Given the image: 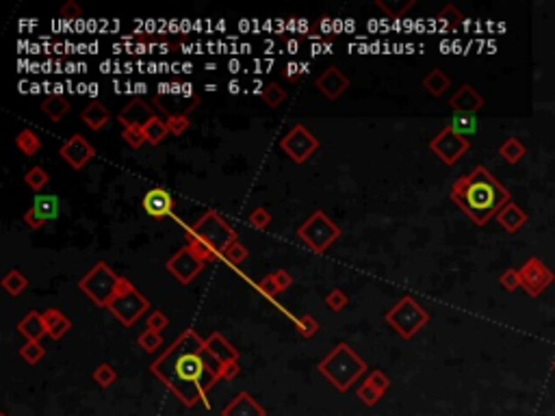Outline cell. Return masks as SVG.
<instances>
[{"mask_svg": "<svg viewBox=\"0 0 555 416\" xmlns=\"http://www.w3.org/2000/svg\"><path fill=\"white\" fill-rule=\"evenodd\" d=\"M150 373L185 408L204 403L208 390L222 382L220 364L206 353V339L187 328L178 339L150 364Z\"/></svg>", "mask_w": 555, "mask_h": 416, "instance_id": "cell-1", "label": "cell"}, {"mask_svg": "<svg viewBox=\"0 0 555 416\" xmlns=\"http://www.w3.org/2000/svg\"><path fill=\"white\" fill-rule=\"evenodd\" d=\"M449 197L475 226H486L508 202H512L510 191L484 165L460 176L451 185Z\"/></svg>", "mask_w": 555, "mask_h": 416, "instance_id": "cell-2", "label": "cell"}, {"mask_svg": "<svg viewBox=\"0 0 555 416\" xmlns=\"http://www.w3.org/2000/svg\"><path fill=\"white\" fill-rule=\"evenodd\" d=\"M187 245L200 256L204 263H215L236 239L234 228L217 210H206L187 232Z\"/></svg>", "mask_w": 555, "mask_h": 416, "instance_id": "cell-3", "label": "cell"}, {"mask_svg": "<svg viewBox=\"0 0 555 416\" xmlns=\"http://www.w3.org/2000/svg\"><path fill=\"white\" fill-rule=\"evenodd\" d=\"M367 369L369 364L347 343H339L319 364H317V371H319L339 392H347L363 378Z\"/></svg>", "mask_w": 555, "mask_h": 416, "instance_id": "cell-4", "label": "cell"}, {"mask_svg": "<svg viewBox=\"0 0 555 416\" xmlns=\"http://www.w3.org/2000/svg\"><path fill=\"white\" fill-rule=\"evenodd\" d=\"M107 310L124 328H132L144 316V312L150 310V302H148V297L142 291H139L130 280L122 277L120 288H117V293H115V297L111 300V304L107 306Z\"/></svg>", "mask_w": 555, "mask_h": 416, "instance_id": "cell-5", "label": "cell"}, {"mask_svg": "<svg viewBox=\"0 0 555 416\" xmlns=\"http://www.w3.org/2000/svg\"><path fill=\"white\" fill-rule=\"evenodd\" d=\"M120 282H122V277L107 263H96L81 280H78V288H81L98 308H107L115 297L117 288H120Z\"/></svg>", "mask_w": 555, "mask_h": 416, "instance_id": "cell-6", "label": "cell"}, {"mask_svg": "<svg viewBox=\"0 0 555 416\" xmlns=\"http://www.w3.org/2000/svg\"><path fill=\"white\" fill-rule=\"evenodd\" d=\"M384 319L404 341H410L412 336H416L429 323V312L421 304H416V300H412L410 295H404L402 300L386 312Z\"/></svg>", "mask_w": 555, "mask_h": 416, "instance_id": "cell-7", "label": "cell"}, {"mask_svg": "<svg viewBox=\"0 0 555 416\" xmlns=\"http://www.w3.org/2000/svg\"><path fill=\"white\" fill-rule=\"evenodd\" d=\"M297 236L314 254H324L330 245L341 239V228L336 226L324 210H314L308 219L297 228Z\"/></svg>", "mask_w": 555, "mask_h": 416, "instance_id": "cell-8", "label": "cell"}, {"mask_svg": "<svg viewBox=\"0 0 555 416\" xmlns=\"http://www.w3.org/2000/svg\"><path fill=\"white\" fill-rule=\"evenodd\" d=\"M429 150L434 152V156H439L445 165L451 167L471 150V141H469V137L455 132L451 126H445L429 141Z\"/></svg>", "mask_w": 555, "mask_h": 416, "instance_id": "cell-9", "label": "cell"}, {"mask_svg": "<svg viewBox=\"0 0 555 416\" xmlns=\"http://www.w3.org/2000/svg\"><path fill=\"white\" fill-rule=\"evenodd\" d=\"M282 152L291 158L293 163L302 165L308 158L319 150V139H317L306 126L295 124L282 139H280Z\"/></svg>", "mask_w": 555, "mask_h": 416, "instance_id": "cell-10", "label": "cell"}, {"mask_svg": "<svg viewBox=\"0 0 555 416\" xmlns=\"http://www.w3.org/2000/svg\"><path fill=\"white\" fill-rule=\"evenodd\" d=\"M519 273H521V288L529 297H540L555 282L553 269L545 265L540 256H529V261L523 263Z\"/></svg>", "mask_w": 555, "mask_h": 416, "instance_id": "cell-11", "label": "cell"}, {"mask_svg": "<svg viewBox=\"0 0 555 416\" xmlns=\"http://www.w3.org/2000/svg\"><path fill=\"white\" fill-rule=\"evenodd\" d=\"M204 261L200 259V256H197L189 245H183L181 249H178L172 259L165 263V269L176 277L178 282L181 284H191L193 280L197 275L202 273V269H204Z\"/></svg>", "mask_w": 555, "mask_h": 416, "instance_id": "cell-12", "label": "cell"}, {"mask_svg": "<svg viewBox=\"0 0 555 416\" xmlns=\"http://www.w3.org/2000/svg\"><path fill=\"white\" fill-rule=\"evenodd\" d=\"M59 156H61L72 169L78 171V169H83L89 161H93V158H96V148L87 141L81 132H76V134H72L68 139L61 148H59Z\"/></svg>", "mask_w": 555, "mask_h": 416, "instance_id": "cell-13", "label": "cell"}, {"mask_svg": "<svg viewBox=\"0 0 555 416\" xmlns=\"http://www.w3.org/2000/svg\"><path fill=\"white\" fill-rule=\"evenodd\" d=\"M349 78L336 68V66H330L326 68L319 76H317L314 81V87L319 89L328 100H339V98L349 89Z\"/></svg>", "mask_w": 555, "mask_h": 416, "instance_id": "cell-14", "label": "cell"}, {"mask_svg": "<svg viewBox=\"0 0 555 416\" xmlns=\"http://www.w3.org/2000/svg\"><path fill=\"white\" fill-rule=\"evenodd\" d=\"M390 388V378L382 371H371L369 378L358 386V399L367 406V408H373L378 403L386 390Z\"/></svg>", "mask_w": 555, "mask_h": 416, "instance_id": "cell-15", "label": "cell"}, {"mask_svg": "<svg viewBox=\"0 0 555 416\" xmlns=\"http://www.w3.org/2000/svg\"><path fill=\"white\" fill-rule=\"evenodd\" d=\"M156 113L152 111V107L142 100V98H135L130 100L122 111L117 115V122H120L124 128H144Z\"/></svg>", "mask_w": 555, "mask_h": 416, "instance_id": "cell-16", "label": "cell"}, {"mask_svg": "<svg viewBox=\"0 0 555 416\" xmlns=\"http://www.w3.org/2000/svg\"><path fill=\"white\" fill-rule=\"evenodd\" d=\"M142 206L144 210L154 217V219H163V217H169L174 215V197L167 189H161V187H156V189H150L146 195H144V200H142Z\"/></svg>", "mask_w": 555, "mask_h": 416, "instance_id": "cell-17", "label": "cell"}, {"mask_svg": "<svg viewBox=\"0 0 555 416\" xmlns=\"http://www.w3.org/2000/svg\"><path fill=\"white\" fill-rule=\"evenodd\" d=\"M484 95L475 89L473 85H462L458 91H455L451 98H449V107L455 111V113H462V115H475L478 111L484 109Z\"/></svg>", "mask_w": 555, "mask_h": 416, "instance_id": "cell-18", "label": "cell"}, {"mask_svg": "<svg viewBox=\"0 0 555 416\" xmlns=\"http://www.w3.org/2000/svg\"><path fill=\"white\" fill-rule=\"evenodd\" d=\"M206 353L217 362V364H226V362H239V349L232 347L230 341H226V336L220 332H213L206 339Z\"/></svg>", "mask_w": 555, "mask_h": 416, "instance_id": "cell-19", "label": "cell"}, {"mask_svg": "<svg viewBox=\"0 0 555 416\" xmlns=\"http://www.w3.org/2000/svg\"><path fill=\"white\" fill-rule=\"evenodd\" d=\"M222 416H267V410L243 390L222 410Z\"/></svg>", "mask_w": 555, "mask_h": 416, "instance_id": "cell-20", "label": "cell"}, {"mask_svg": "<svg viewBox=\"0 0 555 416\" xmlns=\"http://www.w3.org/2000/svg\"><path fill=\"white\" fill-rule=\"evenodd\" d=\"M494 219H497V224L508 232V234H517V232H521L523 230V226L529 222V215L517 204V202H508L499 213H497V217H494Z\"/></svg>", "mask_w": 555, "mask_h": 416, "instance_id": "cell-21", "label": "cell"}, {"mask_svg": "<svg viewBox=\"0 0 555 416\" xmlns=\"http://www.w3.org/2000/svg\"><path fill=\"white\" fill-rule=\"evenodd\" d=\"M17 332L22 334L26 341H31V343H39V341L44 339V336H48V330H46L42 312H37V310L26 312L24 319H20V323H17Z\"/></svg>", "mask_w": 555, "mask_h": 416, "instance_id": "cell-22", "label": "cell"}, {"mask_svg": "<svg viewBox=\"0 0 555 416\" xmlns=\"http://www.w3.org/2000/svg\"><path fill=\"white\" fill-rule=\"evenodd\" d=\"M44 316V323H46V330H48V336L52 341H59V339H63V336L72 330V321L68 319V316L59 310V308H48L42 312Z\"/></svg>", "mask_w": 555, "mask_h": 416, "instance_id": "cell-23", "label": "cell"}, {"mask_svg": "<svg viewBox=\"0 0 555 416\" xmlns=\"http://www.w3.org/2000/svg\"><path fill=\"white\" fill-rule=\"evenodd\" d=\"M81 120H83V124H87L91 130H100V128H105L109 122H111V113H109V109L102 105V102H89L83 111H81Z\"/></svg>", "mask_w": 555, "mask_h": 416, "instance_id": "cell-24", "label": "cell"}, {"mask_svg": "<svg viewBox=\"0 0 555 416\" xmlns=\"http://www.w3.org/2000/svg\"><path fill=\"white\" fill-rule=\"evenodd\" d=\"M70 109H72V105L63 93H52L42 100V111L50 117L52 122H61L63 117L70 113Z\"/></svg>", "mask_w": 555, "mask_h": 416, "instance_id": "cell-25", "label": "cell"}, {"mask_svg": "<svg viewBox=\"0 0 555 416\" xmlns=\"http://www.w3.org/2000/svg\"><path fill=\"white\" fill-rule=\"evenodd\" d=\"M421 85H423V89H425L432 98H441V95L451 87V78H449L441 68H434V70H429V72L423 76Z\"/></svg>", "mask_w": 555, "mask_h": 416, "instance_id": "cell-26", "label": "cell"}, {"mask_svg": "<svg viewBox=\"0 0 555 416\" xmlns=\"http://www.w3.org/2000/svg\"><path fill=\"white\" fill-rule=\"evenodd\" d=\"M497 152H499V156L503 158L508 165H519L525 158V154H527V148H525V144L521 141L519 137H508L505 141L499 146Z\"/></svg>", "mask_w": 555, "mask_h": 416, "instance_id": "cell-27", "label": "cell"}, {"mask_svg": "<svg viewBox=\"0 0 555 416\" xmlns=\"http://www.w3.org/2000/svg\"><path fill=\"white\" fill-rule=\"evenodd\" d=\"M33 208L44 217L46 222L59 217V197L52 193H37L33 200Z\"/></svg>", "mask_w": 555, "mask_h": 416, "instance_id": "cell-28", "label": "cell"}, {"mask_svg": "<svg viewBox=\"0 0 555 416\" xmlns=\"http://www.w3.org/2000/svg\"><path fill=\"white\" fill-rule=\"evenodd\" d=\"M144 134H146V141H148L150 146L163 144V141H165V137L169 134V130H167V122L163 120V117L154 115L152 120L144 126Z\"/></svg>", "mask_w": 555, "mask_h": 416, "instance_id": "cell-29", "label": "cell"}, {"mask_svg": "<svg viewBox=\"0 0 555 416\" xmlns=\"http://www.w3.org/2000/svg\"><path fill=\"white\" fill-rule=\"evenodd\" d=\"M15 146L17 150L22 152L24 156H35L39 152V148H42V139L37 137L35 130L31 128H24V130H20L17 137H15Z\"/></svg>", "mask_w": 555, "mask_h": 416, "instance_id": "cell-30", "label": "cell"}, {"mask_svg": "<svg viewBox=\"0 0 555 416\" xmlns=\"http://www.w3.org/2000/svg\"><path fill=\"white\" fill-rule=\"evenodd\" d=\"M29 286V277L20 271V269H11L5 277H3V288L11 295V297H17L22 295Z\"/></svg>", "mask_w": 555, "mask_h": 416, "instance_id": "cell-31", "label": "cell"}, {"mask_svg": "<svg viewBox=\"0 0 555 416\" xmlns=\"http://www.w3.org/2000/svg\"><path fill=\"white\" fill-rule=\"evenodd\" d=\"M375 7L382 9V13H386V17L397 20V17H404V13L408 9L414 7V0H404V3H400V0H395V3H388V0H375Z\"/></svg>", "mask_w": 555, "mask_h": 416, "instance_id": "cell-32", "label": "cell"}, {"mask_svg": "<svg viewBox=\"0 0 555 416\" xmlns=\"http://www.w3.org/2000/svg\"><path fill=\"white\" fill-rule=\"evenodd\" d=\"M261 98H263V102H265L269 109H280V107L284 105V100H287V91H284L282 85L269 83V85L263 89Z\"/></svg>", "mask_w": 555, "mask_h": 416, "instance_id": "cell-33", "label": "cell"}, {"mask_svg": "<svg viewBox=\"0 0 555 416\" xmlns=\"http://www.w3.org/2000/svg\"><path fill=\"white\" fill-rule=\"evenodd\" d=\"M44 355H46V349H44L42 343H31V341H26L22 347H20V358H22L29 367L39 364Z\"/></svg>", "mask_w": 555, "mask_h": 416, "instance_id": "cell-34", "label": "cell"}, {"mask_svg": "<svg viewBox=\"0 0 555 416\" xmlns=\"http://www.w3.org/2000/svg\"><path fill=\"white\" fill-rule=\"evenodd\" d=\"M24 183H26L33 191H42V189L50 183V176L46 174L44 167L35 165V167H31V169L24 174Z\"/></svg>", "mask_w": 555, "mask_h": 416, "instance_id": "cell-35", "label": "cell"}, {"mask_svg": "<svg viewBox=\"0 0 555 416\" xmlns=\"http://www.w3.org/2000/svg\"><path fill=\"white\" fill-rule=\"evenodd\" d=\"M91 378L100 388H109L117 382V371L111 364H98Z\"/></svg>", "mask_w": 555, "mask_h": 416, "instance_id": "cell-36", "label": "cell"}, {"mask_svg": "<svg viewBox=\"0 0 555 416\" xmlns=\"http://www.w3.org/2000/svg\"><path fill=\"white\" fill-rule=\"evenodd\" d=\"M248 247L243 245V243H239V241H234L224 254H222V259L224 261H228L232 267H239V265H243L245 261H248Z\"/></svg>", "mask_w": 555, "mask_h": 416, "instance_id": "cell-37", "label": "cell"}, {"mask_svg": "<svg viewBox=\"0 0 555 416\" xmlns=\"http://www.w3.org/2000/svg\"><path fill=\"white\" fill-rule=\"evenodd\" d=\"M436 20H439L441 24H447V26H460L464 22V15L455 5H445L439 11V15H436Z\"/></svg>", "mask_w": 555, "mask_h": 416, "instance_id": "cell-38", "label": "cell"}, {"mask_svg": "<svg viewBox=\"0 0 555 416\" xmlns=\"http://www.w3.org/2000/svg\"><path fill=\"white\" fill-rule=\"evenodd\" d=\"M137 343H139V347H142L144 351L154 353L158 347H163V336L158 334V332H154V330H146V332L139 334Z\"/></svg>", "mask_w": 555, "mask_h": 416, "instance_id": "cell-39", "label": "cell"}, {"mask_svg": "<svg viewBox=\"0 0 555 416\" xmlns=\"http://www.w3.org/2000/svg\"><path fill=\"white\" fill-rule=\"evenodd\" d=\"M449 126H451L455 132L464 134V137H469L471 132H475V128H478V124H475V117H473V115H462V113H455Z\"/></svg>", "mask_w": 555, "mask_h": 416, "instance_id": "cell-40", "label": "cell"}, {"mask_svg": "<svg viewBox=\"0 0 555 416\" xmlns=\"http://www.w3.org/2000/svg\"><path fill=\"white\" fill-rule=\"evenodd\" d=\"M347 304H349V297H347V293L341 291V288H332V291L326 295V306H328L332 312H341Z\"/></svg>", "mask_w": 555, "mask_h": 416, "instance_id": "cell-41", "label": "cell"}, {"mask_svg": "<svg viewBox=\"0 0 555 416\" xmlns=\"http://www.w3.org/2000/svg\"><path fill=\"white\" fill-rule=\"evenodd\" d=\"M165 122H167L169 134H174V137H183L189 130V126H191L189 115H172V117H167Z\"/></svg>", "mask_w": 555, "mask_h": 416, "instance_id": "cell-42", "label": "cell"}, {"mask_svg": "<svg viewBox=\"0 0 555 416\" xmlns=\"http://www.w3.org/2000/svg\"><path fill=\"white\" fill-rule=\"evenodd\" d=\"M248 222H250V226H254L256 230H265V228L271 224V213H269L267 208L259 206V208H254V210L248 215Z\"/></svg>", "mask_w": 555, "mask_h": 416, "instance_id": "cell-43", "label": "cell"}, {"mask_svg": "<svg viewBox=\"0 0 555 416\" xmlns=\"http://www.w3.org/2000/svg\"><path fill=\"white\" fill-rule=\"evenodd\" d=\"M499 284L508 291V293H514L521 288V273L519 269H505L501 275H499Z\"/></svg>", "mask_w": 555, "mask_h": 416, "instance_id": "cell-44", "label": "cell"}, {"mask_svg": "<svg viewBox=\"0 0 555 416\" xmlns=\"http://www.w3.org/2000/svg\"><path fill=\"white\" fill-rule=\"evenodd\" d=\"M297 328H300V334L304 339H312V336L319 332V321L310 314H302V316H297Z\"/></svg>", "mask_w": 555, "mask_h": 416, "instance_id": "cell-45", "label": "cell"}, {"mask_svg": "<svg viewBox=\"0 0 555 416\" xmlns=\"http://www.w3.org/2000/svg\"><path fill=\"white\" fill-rule=\"evenodd\" d=\"M122 139H126V144L135 150H139L146 141V134H144V128H124L122 132Z\"/></svg>", "mask_w": 555, "mask_h": 416, "instance_id": "cell-46", "label": "cell"}, {"mask_svg": "<svg viewBox=\"0 0 555 416\" xmlns=\"http://www.w3.org/2000/svg\"><path fill=\"white\" fill-rule=\"evenodd\" d=\"M146 323H148V330H154V332L161 334L169 325V319H167V314L163 310H154V312H150Z\"/></svg>", "mask_w": 555, "mask_h": 416, "instance_id": "cell-47", "label": "cell"}, {"mask_svg": "<svg viewBox=\"0 0 555 416\" xmlns=\"http://www.w3.org/2000/svg\"><path fill=\"white\" fill-rule=\"evenodd\" d=\"M271 277H273V282H275V286H278V291H287L291 284H293V277H291V273L289 271H284V269H278V271H273V273H269Z\"/></svg>", "mask_w": 555, "mask_h": 416, "instance_id": "cell-48", "label": "cell"}, {"mask_svg": "<svg viewBox=\"0 0 555 416\" xmlns=\"http://www.w3.org/2000/svg\"><path fill=\"white\" fill-rule=\"evenodd\" d=\"M24 222H26V226L31 228V230H42L44 228V224H46V219L42 215H39L33 206L24 213Z\"/></svg>", "mask_w": 555, "mask_h": 416, "instance_id": "cell-49", "label": "cell"}, {"mask_svg": "<svg viewBox=\"0 0 555 416\" xmlns=\"http://www.w3.org/2000/svg\"><path fill=\"white\" fill-rule=\"evenodd\" d=\"M239 373H241L239 362H226V364H220V380L230 382V380H234Z\"/></svg>", "mask_w": 555, "mask_h": 416, "instance_id": "cell-50", "label": "cell"}, {"mask_svg": "<svg viewBox=\"0 0 555 416\" xmlns=\"http://www.w3.org/2000/svg\"><path fill=\"white\" fill-rule=\"evenodd\" d=\"M59 13H61V17H66V20H76V17H81L83 9H81V5H78V3H74V0H68Z\"/></svg>", "mask_w": 555, "mask_h": 416, "instance_id": "cell-51", "label": "cell"}, {"mask_svg": "<svg viewBox=\"0 0 555 416\" xmlns=\"http://www.w3.org/2000/svg\"><path fill=\"white\" fill-rule=\"evenodd\" d=\"M259 288L263 291V295H267L269 300H273V297L280 293L278 291V286H275V282H273V277L271 275H267V277H263V280L259 282Z\"/></svg>", "mask_w": 555, "mask_h": 416, "instance_id": "cell-52", "label": "cell"}, {"mask_svg": "<svg viewBox=\"0 0 555 416\" xmlns=\"http://www.w3.org/2000/svg\"><path fill=\"white\" fill-rule=\"evenodd\" d=\"M0 416H7V414H5V412H3V414H0Z\"/></svg>", "mask_w": 555, "mask_h": 416, "instance_id": "cell-53", "label": "cell"}, {"mask_svg": "<svg viewBox=\"0 0 555 416\" xmlns=\"http://www.w3.org/2000/svg\"><path fill=\"white\" fill-rule=\"evenodd\" d=\"M553 371H555V362H553Z\"/></svg>", "mask_w": 555, "mask_h": 416, "instance_id": "cell-54", "label": "cell"}]
</instances>
